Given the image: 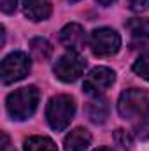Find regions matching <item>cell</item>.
<instances>
[{"label":"cell","mask_w":149,"mask_h":151,"mask_svg":"<svg viewBox=\"0 0 149 151\" xmlns=\"http://www.w3.org/2000/svg\"><path fill=\"white\" fill-rule=\"evenodd\" d=\"M39 99H40V93H39L37 86L19 88V90H16V91L7 95V100H5L7 113L16 121L28 119L37 111Z\"/></svg>","instance_id":"6da1fadb"},{"label":"cell","mask_w":149,"mask_h":151,"mask_svg":"<svg viewBox=\"0 0 149 151\" xmlns=\"http://www.w3.org/2000/svg\"><path fill=\"white\" fill-rule=\"evenodd\" d=\"M75 114V102L70 95H56L47 102L46 118L53 130L62 132L65 130Z\"/></svg>","instance_id":"7a4b0ae2"},{"label":"cell","mask_w":149,"mask_h":151,"mask_svg":"<svg viewBox=\"0 0 149 151\" xmlns=\"http://www.w3.org/2000/svg\"><path fill=\"white\" fill-rule=\"evenodd\" d=\"M117 113L123 119H139L149 113V97L144 90L130 88L117 100Z\"/></svg>","instance_id":"3957f363"},{"label":"cell","mask_w":149,"mask_h":151,"mask_svg":"<svg viewBox=\"0 0 149 151\" xmlns=\"http://www.w3.org/2000/svg\"><path fill=\"white\" fill-rule=\"evenodd\" d=\"M30 69H32V62H30L28 55L21 53V51H14L2 60V67H0L2 83L12 84L16 81H21L23 77L28 76Z\"/></svg>","instance_id":"277c9868"},{"label":"cell","mask_w":149,"mask_h":151,"mask_svg":"<svg viewBox=\"0 0 149 151\" xmlns=\"http://www.w3.org/2000/svg\"><path fill=\"white\" fill-rule=\"evenodd\" d=\"M90 47L95 56H100V58L112 56L121 47V37L112 28H107V27L97 28L90 35Z\"/></svg>","instance_id":"5b68a950"},{"label":"cell","mask_w":149,"mask_h":151,"mask_svg":"<svg viewBox=\"0 0 149 151\" xmlns=\"http://www.w3.org/2000/svg\"><path fill=\"white\" fill-rule=\"evenodd\" d=\"M84 69H86L84 58H81L79 53H74V51H69L63 56H60L58 62L53 67L54 76L60 81H63V83H74V81H77L82 76Z\"/></svg>","instance_id":"8992f818"},{"label":"cell","mask_w":149,"mask_h":151,"mask_svg":"<svg viewBox=\"0 0 149 151\" xmlns=\"http://www.w3.org/2000/svg\"><path fill=\"white\" fill-rule=\"evenodd\" d=\"M114 81H116L114 70L107 69V67H97V69H93L90 74L86 76L82 88H84V91L88 95L98 97L100 93H104L105 90L111 88L114 84Z\"/></svg>","instance_id":"52a82bcc"},{"label":"cell","mask_w":149,"mask_h":151,"mask_svg":"<svg viewBox=\"0 0 149 151\" xmlns=\"http://www.w3.org/2000/svg\"><path fill=\"white\" fill-rule=\"evenodd\" d=\"M60 42L69 51L79 53L86 46V32H84V28L79 23H69L60 32Z\"/></svg>","instance_id":"ba28073f"},{"label":"cell","mask_w":149,"mask_h":151,"mask_svg":"<svg viewBox=\"0 0 149 151\" xmlns=\"http://www.w3.org/2000/svg\"><path fill=\"white\" fill-rule=\"evenodd\" d=\"M23 12L32 21H44L51 16L49 0H23Z\"/></svg>","instance_id":"9c48e42d"},{"label":"cell","mask_w":149,"mask_h":151,"mask_svg":"<svg viewBox=\"0 0 149 151\" xmlns=\"http://www.w3.org/2000/svg\"><path fill=\"white\" fill-rule=\"evenodd\" d=\"M126 30L130 32L132 44H144L149 39V19L148 18H132L125 23Z\"/></svg>","instance_id":"30bf717a"},{"label":"cell","mask_w":149,"mask_h":151,"mask_svg":"<svg viewBox=\"0 0 149 151\" xmlns=\"http://www.w3.org/2000/svg\"><path fill=\"white\" fill-rule=\"evenodd\" d=\"M90 144H91V135L86 128H81V127L72 130L63 141L65 151H86Z\"/></svg>","instance_id":"8fae6325"},{"label":"cell","mask_w":149,"mask_h":151,"mask_svg":"<svg viewBox=\"0 0 149 151\" xmlns=\"http://www.w3.org/2000/svg\"><path fill=\"white\" fill-rule=\"evenodd\" d=\"M86 114H88V118H90L91 123H97V125L105 123V119L109 118V104H107V100L100 99V97H95L88 104Z\"/></svg>","instance_id":"7c38bea8"},{"label":"cell","mask_w":149,"mask_h":151,"mask_svg":"<svg viewBox=\"0 0 149 151\" xmlns=\"http://www.w3.org/2000/svg\"><path fill=\"white\" fill-rule=\"evenodd\" d=\"M30 49H32V55H34L37 60H40V62L49 60L51 55H53V46H51V42L46 40V39H42V37L32 39Z\"/></svg>","instance_id":"4fadbf2b"},{"label":"cell","mask_w":149,"mask_h":151,"mask_svg":"<svg viewBox=\"0 0 149 151\" xmlns=\"http://www.w3.org/2000/svg\"><path fill=\"white\" fill-rule=\"evenodd\" d=\"M25 151H58L56 144L44 135H34L25 141Z\"/></svg>","instance_id":"5bb4252c"},{"label":"cell","mask_w":149,"mask_h":151,"mask_svg":"<svg viewBox=\"0 0 149 151\" xmlns=\"http://www.w3.org/2000/svg\"><path fill=\"white\" fill-rule=\"evenodd\" d=\"M133 137L139 141H149V113L139 118L133 125Z\"/></svg>","instance_id":"9a60e30c"},{"label":"cell","mask_w":149,"mask_h":151,"mask_svg":"<svg viewBox=\"0 0 149 151\" xmlns=\"http://www.w3.org/2000/svg\"><path fill=\"white\" fill-rule=\"evenodd\" d=\"M132 69H133V72L137 76H140L142 79L149 81V49L144 51V53L135 60V63H133Z\"/></svg>","instance_id":"2e32d148"},{"label":"cell","mask_w":149,"mask_h":151,"mask_svg":"<svg viewBox=\"0 0 149 151\" xmlns=\"http://www.w3.org/2000/svg\"><path fill=\"white\" fill-rule=\"evenodd\" d=\"M114 139L121 148H132V144H133V137L126 130H121V128H117L114 132Z\"/></svg>","instance_id":"e0dca14e"},{"label":"cell","mask_w":149,"mask_h":151,"mask_svg":"<svg viewBox=\"0 0 149 151\" xmlns=\"http://www.w3.org/2000/svg\"><path fill=\"white\" fill-rule=\"evenodd\" d=\"M128 2V7L135 12H142L149 9V0H126Z\"/></svg>","instance_id":"ac0fdd59"},{"label":"cell","mask_w":149,"mask_h":151,"mask_svg":"<svg viewBox=\"0 0 149 151\" xmlns=\"http://www.w3.org/2000/svg\"><path fill=\"white\" fill-rule=\"evenodd\" d=\"M16 5H18V0H0V7L5 14H12L16 11Z\"/></svg>","instance_id":"d6986e66"},{"label":"cell","mask_w":149,"mask_h":151,"mask_svg":"<svg viewBox=\"0 0 149 151\" xmlns=\"http://www.w3.org/2000/svg\"><path fill=\"white\" fill-rule=\"evenodd\" d=\"M2 141H4L2 150L4 151H14V148H9V137H7V134H2Z\"/></svg>","instance_id":"ffe728a7"},{"label":"cell","mask_w":149,"mask_h":151,"mask_svg":"<svg viewBox=\"0 0 149 151\" xmlns=\"http://www.w3.org/2000/svg\"><path fill=\"white\" fill-rule=\"evenodd\" d=\"M97 2H98L100 5H105V7H107V5H112L116 0H97Z\"/></svg>","instance_id":"44dd1931"},{"label":"cell","mask_w":149,"mask_h":151,"mask_svg":"<svg viewBox=\"0 0 149 151\" xmlns=\"http://www.w3.org/2000/svg\"><path fill=\"white\" fill-rule=\"evenodd\" d=\"M95 151H112L111 148H97Z\"/></svg>","instance_id":"7402d4cb"},{"label":"cell","mask_w":149,"mask_h":151,"mask_svg":"<svg viewBox=\"0 0 149 151\" xmlns=\"http://www.w3.org/2000/svg\"><path fill=\"white\" fill-rule=\"evenodd\" d=\"M67 2H79V0H67Z\"/></svg>","instance_id":"603a6c76"}]
</instances>
